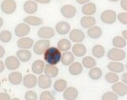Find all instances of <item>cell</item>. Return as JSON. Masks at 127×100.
Returning a JSON list of instances; mask_svg holds the SVG:
<instances>
[{
    "mask_svg": "<svg viewBox=\"0 0 127 100\" xmlns=\"http://www.w3.org/2000/svg\"><path fill=\"white\" fill-rule=\"evenodd\" d=\"M1 1H3V0H1Z\"/></svg>",
    "mask_w": 127,
    "mask_h": 100,
    "instance_id": "56",
    "label": "cell"
},
{
    "mask_svg": "<svg viewBox=\"0 0 127 100\" xmlns=\"http://www.w3.org/2000/svg\"><path fill=\"white\" fill-rule=\"evenodd\" d=\"M30 26L28 25L25 23H20L17 24L14 28V34L18 38H24L26 37L27 35L30 33Z\"/></svg>",
    "mask_w": 127,
    "mask_h": 100,
    "instance_id": "8",
    "label": "cell"
},
{
    "mask_svg": "<svg viewBox=\"0 0 127 100\" xmlns=\"http://www.w3.org/2000/svg\"><path fill=\"white\" fill-rule=\"evenodd\" d=\"M23 75L19 71H13L8 74V82L12 85H19L23 82Z\"/></svg>",
    "mask_w": 127,
    "mask_h": 100,
    "instance_id": "19",
    "label": "cell"
},
{
    "mask_svg": "<svg viewBox=\"0 0 127 100\" xmlns=\"http://www.w3.org/2000/svg\"><path fill=\"white\" fill-rule=\"evenodd\" d=\"M44 74L50 78H56L59 74V69L56 65L45 64L44 68Z\"/></svg>",
    "mask_w": 127,
    "mask_h": 100,
    "instance_id": "29",
    "label": "cell"
},
{
    "mask_svg": "<svg viewBox=\"0 0 127 100\" xmlns=\"http://www.w3.org/2000/svg\"><path fill=\"white\" fill-rule=\"evenodd\" d=\"M54 30L60 35H66L71 31V26L66 21H60L55 24Z\"/></svg>",
    "mask_w": 127,
    "mask_h": 100,
    "instance_id": "10",
    "label": "cell"
},
{
    "mask_svg": "<svg viewBox=\"0 0 127 100\" xmlns=\"http://www.w3.org/2000/svg\"><path fill=\"white\" fill-rule=\"evenodd\" d=\"M24 99L25 100H38L37 93L33 90H28L24 94Z\"/></svg>",
    "mask_w": 127,
    "mask_h": 100,
    "instance_id": "40",
    "label": "cell"
},
{
    "mask_svg": "<svg viewBox=\"0 0 127 100\" xmlns=\"http://www.w3.org/2000/svg\"><path fill=\"white\" fill-rule=\"evenodd\" d=\"M126 57V53L125 50L122 49H116V48H112L108 51L107 58L110 61H115V62H121L124 60Z\"/></svg>",
    "mask_w": 127,
    "mask_h": 100,
    "instance_id": "2",
    "label": "cell"
},
{
    "mask_svg": "<svg viewBox=\"0 0 127 100\" xmlns=\"http://www.w3.org/2000/svg\"><path fill=\"white\" fill-rule=\"evenodd\" d=\"M11 100H21L19 98H13V99H11Z\"/></svg>",
    "mask_w": 127,
    "mask_h": 100,
    "instance_id": "52",
    "label": "cell"
},
{
    "mask_svg": "<svg viewBox=\"0 0 127 100\" xmlns=\"http://www.w3.org/2000/svg\"><path fill=\"white\" fill-rule=\"evenodd\" d=\"M0 87H1V80H0Z\"/></svg>",
    "mask_w": 127,
    "mask_h": 100,
    "instance_id": "54",
    "label": "cell"
},
{
    "mask_svg": "<svg viewBox=\"0 0 127 100\" xmlns=\"http://www.w3.org/2000/svg\"><path fill=\"white\" fill-rule=\"evenodd\" d=\"M69 34V40L74 44H79L82 43L85 39V33L78 28H74L73 30L70 31Z\"/></svg>",
    "mask_w": 127,
    "mask_h": 100,
    "instance_id": "11",
    "label": "cell"
},
{
    "mask_svg": "<svg viewBox=\"0 0 127 100\" xmlns=\"http://www.w3.org/2000/svg\"><path fill=\"white\" fill-rule=\"evenodd\" d=\"M107 69L110 70V72L119 74L122 73L125 70V65L121 62H115V61H110L107 64Z\"/></svg>",
    "mask_w": 127,
    "mask_h": 100,
    "instance_id": "23",
    "label": "cell"
},
{
    "mask_svg": "<svg viewBox=\"0 0 127 100\" xmlns=\"http://www.w3.org/2000/svg\"><path fill=\"white\" fill-rule=\"evenodd\" d=\"M50 47V42L47 39H39L34 43L33 50L37 55H44V52Z\"/></svg>",
    "mask_w": 127,
    "mask_h": 100,
    "instance_id": "3",
    "label": "cell"
},
{
    "mask_svg": "<svg viewBox=\"0 0 127 100\" xmlns=\"http://www.w3.org/2000/svg\"><path fill=\"white\" fill-rule=\"evenodd\" d=\"M5 53H6L5 49H4V48L0 44V59H1L2 58H3L4 55H5Z\"/></svg>",
    "mask_w": 127,
    "mask_h": 100,
    "instance_id": "44",
    "label": "cell"
},
{
    "mask_svg": "<svg viewBox=\"0 0 127 100\" xmlns=\"http://www.w3.org/2000/svg\"><path fill=\"white\" fill-rule=\"evenodd\" d=\"M4 63H5V67L7 69L11 70V71H15L20 67L21 62L16 56L11 55L5 58Z\"/></svg>",
    "mask_w": 127,
    "mask_h": 100,
    "instance_id": "6",
    "label": "cell"
},
{
    "mask_svg": "<svg viewBox=\"0 0 127 100\" xmlns=\"http://www.w3.org/2000/svg\"><path fill=\"white\" fill-rule=\"evenodd\" d=\"M79 96V91L74 87H68L63 92V98L65 100H76Z\"/></svg>",
    "mask_w": 127,
    "mask_h": 100,
    "instance_id": "18",
    "label": "cell"
},
{
    "mask_svg": "<svg viewBox=\"0 0 127 100\" xmlns=\"http://www.w3.org/2000/svg\"><path fill=\"white\" fill-rule=\"evenodd\" d=\"M3 24H4V22H3V18H2V17H0V28H1L3 26Z\"/></svg>",
    "mask_w": 127,
    "mask_h": 100,
    "instance_id": "50",
    "label": "cell"
},
{
    "mask_svg": "<svg viewBox=\"0 0 127 100\" xmlns=\"http://www.w3.org/2000/svg\"><path fill=\"white\" fill-rule=\"evenodd\" d=\"M16 57L20 60V62L27 63L31 59L32 53L29 49H19L16 52Z\"/></svg>",
    "mask_w": 127,
    "mask_h": 100,
    "instance_id": "25",
    "label": "cell"
},
{
    "mask_svg": "<svg viewBox=\"0 0 127 100\" xmlns=\"http://www.w3.org/2000/svg\"><path fill=\"white\" fill-rule=\"evenodd\" d=\"M22 83L27 88H33L38 84V78L35 74H28L24 76Z\"/></svg>",
    "mask_w": 127,
    "mask_h": 100,
    "instance_id": "12",
    "label": "cell"
},
{
    "mask_svg": "<svg viewBox=\"0 0 127 100\" xmlns=\"http://www.w3.org/2000/svg\"><path fill=\"white\" fill-rule=\"evenodd\" d=\"M125 68H126V69L127 70V63H126V66H125Z\"/></svg>",
    "mask_w": 127,
    "mask_h": 100,
    "instance_id": "53",
    "label": "cell"
},
{
    "mask_svg": "<svg viewBox=\"0 0 127 100\" xmlns=\"http://www.w3.org/2000/svg\"><path fill=\"white\" fill-rule=\"evenodd\" d=\"M121 36L127 41V30H123L121 33Z\"/></svg>",
    "mask_w": 127,
    "mask_h": 100,
    "instance_id": "49",
    "label": "cell"
},
{
    "mask_svg": "<svg viewBox=\"0 0 127 100\" xmlns=\"http://www.w3.org/2000/svg\"><path fill=\"white\" fill-rule=\"evenodd\" d=\"M44 68H45V63L44 61H43L41 59L35 60L31 65L32 72L33 73V74H37V75L42 74L44 71Z\"/></svg>",
    "mask_w": 127,
    "mask_h": 100,
    "instance_id": "20",
    "label": "cell"
},
{
    "mask_svg": "<svg viewBox=\"0 0 127 100\" xmlns=\"http://www.w3.org/2000/svg\"><path fill=\"white\" fill-rule=\"evenodd\" d=\"M112 45L116 49H123L126 46V40L122 36H115L112 39Z\"/></svg>",
    "mask_w": 127,
    "mask_h": 100,
    "instance_id": "35",
    "label": "cell"
},
{
    "mask_svg": "<svg viewBox=\"0 0 127 100\" xmlns=\"http://www.w3.org/2000/svg\"><path fill=\"white\" fill-rule=\"evenodd\" d=\"M60 13L63 17L66 19H73L75 17L77 13V9L74 5L71 4H65L60 8Z\"/></svg>",
    "mask_w": 127,
    "mask_h": 100,
    "instance_id": "9",
    "label": "cell"
},
{
    "mask_svg": "<svg viewBox=\"0 0 127 100\" xmlns=\"http://www.w3.org/2000/svg\"><path fill=\"white\" fill-rule=\"evenodd\" d=\"M53 88H54V89L58 93L64 92V91L68 88V82L65 80V79H63V78L57 79V80L53 83Z\"/></svg>",
    "mask_w": 127,
    "mask_h": 100,
    "instance_id": "33",
    "label": "cell"
},
{
    "mask_svg": "<svg viewBox=\"0 0 127 100\" xmlns=\"http://www.w3.org/2000/svg\"><path fill=\"white\" fill-rule=\"evenodd\" d=\"M75 59V56L72 53V52H64L61 55L60 62L64 66H69L71 63H73Z\"/></svg>",
    "mask_w": 127,
    "mask_h": 100,
    "instance_id": "28",
    "label": "cell"
},
{
    "mask_svg": "<svg viewBox=\"0 0 127 100\" xmlns=\"http://www.w3.org/2000/svg\"><path fill=\"white\" fill-rule=\"evenodd\" d=\"M55 98L49 90H44L39 95V100H54Z\"/></svg>",
    "mask_w": 127,
    "mask_h": 100,
    "instance_id": "39",
    "label": "cell"
},
{
    "mask_svg": "<svg viewBox=\"0 0 127 100\" xmlns=\"http://www.w3.org/2000/svg\"><path fill=\"white\" fill-rule=\"evenodd\" d=\"M88 75H89V78L92 80H99L103 76V72H102V69L100 68L95 66V67L89 70Z\"/></svg>",
    "mask_w": 127,
    "mask_h": 100,
    "instance_id": "32",
    "label": "cell"
},
{
    "mask_svg": "<svg viewBox=\"0 0 127 100\" xmlns=\"http://www.w3.org/2000/svg\"><path fill=\"white\" fill-rule=\"evenodd\" d=\"M111 89L119 97H124L127 94V85L122 82H117L111 86Z\"/></svg>",
    "mask_w": 127,
    "mask_h": 100,
    "instance_id": "15",
    "label": "cell"
},
{
    "mask_svg": "<svg viewBox=\"0 0 127 100\" xmlns=\"http://www.w3.org/2000/svg\"><path fill=\"white\" fill-rule=\"evenodd\" d=\"M62 53L57 47H49L44 53V60L47 64L57 65L60 62Z\"/></svg>",
    "mask_w": 127,
    "mask_h": 100,
    "instance_id": "1",
    "label": "cell"
},
{
    "mask_svg": "<svg viewBox=\"0 0 127 100\" xmlns=\"http://www.w3.org/2000/svg\"><path fill=\"white\" fill-rule=\"evenodd\" d=\"M121 81L123 83L127 85V73H124V74L121 75Z\"/></svg>",
    "mask_w": 127,
    "mask_h": 100,
    "instance_id": "45",
    "label": "cell"
},
{
    "mask_svg": "<svg viewBox=\"0 0 127 100\" xmlns=\"http://www.w3.org/2000/svg\"><path fill=\"white\" fill-rule=\"evenodd\" d=\"M81 27L84 28H90L91 27L95 26L96 24V19L93 16H83L79 20Z\"/></svg>",
    "mask_w": 127,
    "mask_h": 100,
    "instance_id": "22",
    "label": "cell"
},
{
    "mask_svg": "<svg viewBox=\"0 0 127 100\" xmlns=\"http://www.w3.org/2000/svg\"><path fill=\"white\" fill-rule=\"evenodd\" d=\"M37 3H41V4H48L51 2V0H33Z\"/></svg>",
    "mask_w": 127,
    "mask_h": 100,
    "instance_id": "46",
    "label": "cell"
},
{
    "mask_svg": "<svg viewBox=\"0 0 127 100\" xmlns=\"http://www.w3.org/2000/svg\"><path fill=\"white\" fill-rule=\"evenodd\" d=\"M57 48L61 53H64L68 52L72 48L71 41L68 38H61L58 41L57 43Z\"/></svg>",
    "mask_w": 127,
    "mask_h": 100,
    "instance_id": "27",
    "label": "cell"
},
{
    "mask_svg": "<svg viewBox=\"0 0 127 100\" xmlns=\"http://www.w3.org/2000/svg\"><path fill=\"white\" fill-rule=\"evenodd\" d=\"M105 79L107 83H111V84H114V83L119 82L120 77L118 76V74H115V73H113V72H109L105 74Z\"/></svg>",
    "mask_w": 127,
    "mask_h": 100,
    "instance_id": "37",
    "label": "cell"
},
{
    "mask_svg": "<svg viewBox=\"0 0 127 100\" xmlns=\"http://www.w3.org/2000/svg\"><path fill=\"white\" fill-rule=\"evenodd\" d=\"M103 31L102 28L99 26H93L91 28H88L87 30V35L88 37H90L92 39H98L102 36Z\"/></svg>",
    "mask_w": 127,
    "mask_h": 100,
    "instance_id": "26",
    "label": "cell"
},
{
    "mask_svg": "<svg viewBox=\"0 0 127 100\" xmlns=\"http://www.w3.org/2000/svg\"><path fill=\"white\" fill-rule=\"evenodd\" d=\"M24 23H25L29 26H39L44 24V20L37 16L29 15L24 19Z\"/></svg>",
    "mask_w": 127,
    "mask_h": 100,
    "instance_id": "24",
    "label": "cell"
},
{
    "mask_svg": "<svg viewBox=\"0 0 127 100\" xmlns=\"http://www.w3.org/2000/svg\"><path fill=\"white\" fill-rule=\"evenodd\" d=\"M0 100H11V96L8 93H0Z\"/></svg>",
    "mask_w": 127,
    "mask_h": 100,
    "instance_id": "42",
    "label": "cell"
},
{
    "mask_svg": "<svg viewBox=\"0 0 127 100\" xmlns=\"http://www.w3.org/2000/svg\"><path fill=\"white\" fill-rule=\"evenodd\" d=\"M52 80L50 78H49L45 74H40L38 77V88H40L41 89L46 90L49 89V88L52 86Z\"/></svg>",
    "mask_w": 127,
    "mask_h": 100,
    "instance_id": "17",
    "label": "cell"
},
{
    "mask_svg": "<svg viewBox=\"0 0 127 100\" xmlns=\"http://www.w3.org/2000/svg\"><path fill=\"white\" fill-rule=\"evenodd\" d=\"M12 33L8 30H2L0 32V41L3 44H8L12 40Z\"/></svg>",
    "mask_w": 127,
    "mask_h": 100,
    "instance_id": "36",
    "label": "cell"
},
{
    "mask_svg": "<svg viewBox=\"0 0 127 100\" xmlns=\"http://www.w3.org/2000/svg\"><path fill=\"white\" fill-rule=\"evenodd\" d=\"M72 49V53L77 58H82L85 57L86 53H87V49L86 46L84 44H74L71 48Z\"/></svg>",
    "mask_w": 127,
    "mask_h": 100,
    "instance_id": "14",
    "label": "cell"
},
{
    "mask_svg": "<svg viewBox=\"0 0 127 100\" xmlns=\"http://www.w3.org/2000/svg\"><path fill=\"white\" fill-rule=\"evenodd\" d=\"M0 8L5 14H12L17 9V3L14 0H3L0 4Z\"/></svg>",
    "mask_w": 127,
    "mask_h": 100,
    "instance_id": "5",
    "label": "cell"
},
{
    "mask_svg": "<svg viewBox=\"0 0 127 100\" xmlns=\"http://www.w3.org/2000/svg\"><path fill=\"white\" fill-rule=\"evenodd\" d=\"M75 1H76V3H77L80 4V5H84V4L89 3L90 0H75Z\"/></svg>",
    "mask_w": 127,
    "mask_h": 100,
    "instance_id": "48",
    "label": "cell"
},
{
    "mask_svg": "<svg viewBox=\"0 0 127 100\" xmlns=\"http://www.w3.org/2000/svg\"><path fill=\"white\" fill-rule=\"evenodd\" d=\"M121 8L124 11L127 12V0H121Z\"/></svg>",
    "mask_w": 127,
    "mask_h": 100,
    "instance_id": "43",
    "label": "cell"
},
{
    "mask_svg": "<svg viewBox=\"0 0 127 100\" xmlns=\"http://www.w3.org/2000/svg\"><path fill=\"white\" fill-rule=\"evenodd\" d=\"M118 98L119 96L113 91H108L102 95L101 100H118Z\"/></svg>",
    "mask_w": 127,
    "mask_h": 100,
    "instance_id": "38",
    "label": "cell"
},
{
    "mask_svg": "<svg viewBox=\"0 0 127 100\" xmlns=\"http://www.w3.org/2000/svg\"><path fill=\"white\" fill-rule=\"evenodd\" d=\"M117 20L121 24L127 25V12H122L117 14Z\"/></svg>",
    "mask_w": 127,
    "mask_h": 100,
    "instance_id": "41",
    "label": "cell"
},
{
    "mask_svg": "<svg viewBox=\"0 0 127 100\" xmlns=\"http://www.w3.org/2000/svg\"><path fill=\"white\" fill-rule=\"evenodd\" d=\"M58 1H61V0H58Z\"/></svg>",
    "mask_w": 127,
    "mask_h": 100,
    "instance_id": "55",
    "label": "cell"
},
{
    "mask_svg": "<svg viewBox=\"0 0 127 100\" xmlns=\"http://www.w3.org/2000/svg\"><path fill=\"white\" fill-rule=\"evenodd\" d=\"M97 7L95 3L89 2V3L84 4L82 8H81V12H82L84 16H93L96 13Z\"/></svg>",
    "mask_w": 127,
    "mask_h": 100,
    "instance_id": "21",
    "label": "cell"
},
{
    "mask_svg": "<svg viewBox=\"0 0 127 100\" xmlns=\"http://www.w3.org/2000/svg\"><path fill=\"white\" fill-rule=\"evenodd\" d=\"M82 65L84 68L88 69H90L96 66V60L95 58L90 56H85L82 59Z\"/></svg>",
    "mask_w": 127,
    "mask_h": 100,
    "instance_id": "34",
    "label": "cell"
},
{
    "mask_svg": "<svg viewBox=\"0 0 127 100\" xmlns=\"http://www.w3.org/2000/svg\"><path fill=\"white\" fill-rule=\"evenodd\" d=\"M100 20L105 24H113L117 20V13L111 9L105 10L100 14Z\"/></svg>",
    "mask_w": 127,
    "mask_h": 100,
    "instance_id": "4",
    "label": "cell"
},
{
    "mask_svg": "<svg viewBox=\"0 0 127 100\" xmlns=\"http://www.w3.org/2000/svg\"><path fill=\"white\" fill-rule=\"evenodd\" d=\"M83 72V65L79 62H74L69 66V73L73 76H78Z\"/></svg>",
    "mask_w": 127,
    "mask_h": 100,
    "instance_id": "31",
    "label": "cell"
},
{
    "mask_svg": "<svg viewBox=\"0 0 127 100\" xmlns=\"http://www.w3.org/2000/svg\"><path fill=\"white\" fill-rule=\"evenodd\" d=\"M5 63H4V62L3 60L0 59V74L1 73H3L4 71V69H5Z\"/></svg>",
    "mask_w": 127,
    "mask_h": 100,
    "instance_id": "47",
    "label": "cell"
},
{
    "mask_svg": "<svg viewBox=\"0 0 127 100\" xmlns=\"http://www.w3.org/2000/svg\"><path fill=\"white\" fill-rule=\"evenodd\" d=\"M38 3L33 1V0H27L26 2H24V5H23L24 12L28 13L29 15L35 13L38 11Z\"/></svg>",
    "mask_w": 127,
    "mask_h": 100,
    "instance_id": "16",
    "label": "cell"
},
{
    "mask_svg": "<svg viewBox=\"0 0 127 100\" xmlns=\"http://www.w3.org/2000/svg\"><path fill=\"white\" fill-rule=\"evenodd\" d=\"M38 37L40 38L41 39H47L49 40L50 38H54L55 35V30L49 26H44L40 28L38 30Z\"/></svg>",
    "mask_w": 127,
    "mask_h": 100,
    "instance_id": "7",
    "label": "cell"
},
{
    "mask_svg": "<svg viewBox=\"0 0 127 100\" xmlns=\"http://www.w3.org/2000/svg\"><path fill=\"white\" fill-rule=\"evenodd\" d=\"M91 53L93 57H95V58H101L105 54V49L101 44H95L92 48Z\"/></svg>",
    "mask_w": 127,
    "mask_h": 100,
    "instance_id": "30",
    "label": "cell"
},
{
    "mask_svg": "<svg viewBox=\"0 0 127 100\" xmlns=\"http://www.w3.org/2000/svg\"><path fill=\"white\" fill-rule=\"evenodd\" d=\"M34 43L35 42L33 38L24 37V38H20L17 41L16 44H17V47L19 49H30L31 48H33Z\"/></svg>",
    "mask_w": 127,
    "mask_h": 100,
    "instance_id": "13",
    "label": "cell"
},
{
    "mask_svg": "<svg viewBox=\"0 0 127 100\" xmlns=\"http://www.w3.org/2000/svg\"><path fill=\"white\" fill-rule=\"evenodd\" d=\"M108 1L111 2V3H116V2L120 1V0H108Z\"/></svg>",
    "mask_w": 127,
    "mask_h": 100,
    "instance_id": "51",
    "label": "cell"
}]
</instances>
